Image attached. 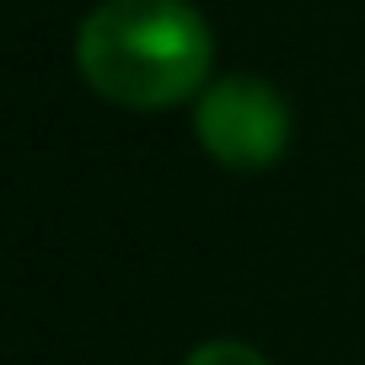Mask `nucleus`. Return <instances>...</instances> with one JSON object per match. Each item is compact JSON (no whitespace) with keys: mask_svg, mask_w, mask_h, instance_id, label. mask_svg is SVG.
I'll list each match as a JSON object with an SVG mask.
<instances>
[{"mask_svg":"<svg viewBox=\"0 0 365 365\" xmlns=\"http://www.w3.org/2000/svg\"><path fill=\"white\" fill-rule=\"evenodd\" d=\"M194 135L220 167L263 172L290 145V108L285 97L258 76H226L199 97Z\"/></svg>","mask_w":365,"mask_h":365,"instance_id":"f03ea898","label":"nucleus"},{"mask_svg":"<svg viewBox=\"0 0 365 365\" xmlns=\"http://www.w3.org/2000/svg\"><path fill=\"white\" fill-rule=\"evenodd\" d=\"M205 16L188 0H103L76 33V65L118 108H172L210 76Z\"/></svg>","mask_w":365,"mask_h":365,"instance_id":"f257e3e1","label":"nucleus"},{"mask_svg":"<svg viewBox=\"0 0 365 365\" xmlns=\"http://www.w3.org/2000/svg\"><path fill=\"white\" fill-rule=\"evenodd\" d=\"M188 365H269V360L258 349H247V344H237V339H215V344H199L188 354Z\"/></svg>","mask_w":365,"mask_h":365,"instance_id":"7ed1b4c3","label":"nucleus"}]
</instances>
